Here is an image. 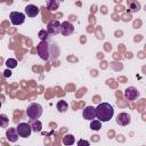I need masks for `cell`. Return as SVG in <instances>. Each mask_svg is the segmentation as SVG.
Wrapping results in <instances>:
<instances>
[{"mask_svg":"<svg viewBox=\"0 0 146 146\" xmlns=\"http://www.w3.org/2000/svg\"><path fill=\"white\" fill-rule=\"evenodd\" d=\"M131 122V116L128 113H120L116 116V123L120 125H128Z\"/></svg>","mask_w":146,"mask_h":146,"instance_id":"10","label":"cell"},{"mask_svg":"<svg viewBox=\"0 0 146 146\" xmlns=\"http://www.w3.org/2000/svg\"><path fill=\"white\" fill-rule=\"evenodd\" d=\"M75 141V138L73 135H66L64 138H63V143L64 145H73Z\"/></svg>","mask_w":146,"mask_h":146,"instance_id":"17","label":"cell"},{"mask_svg":"<svg viewBox=\"0 0 146 146\" xmlns=\"http://www.w3.org/2000/svg\"><path fill=\"white\" fill-rule=\"evenodd\" d=\"M38 36L41 39V41H42V40H48V38H49V33L47 32V30H41V31H39Z\"/></svg>","mask_w":146,"mask_h":146,"instance_id":"20","label":"cell"},{"mask_svg":"<svg viewBox=\"0 0 146 146\" xmlns=\"http://www.w3.org/2000/svg\"><path fill=\"white\" fill-rule=\"evenodd\" d=\"M55 48V46L54 44H50L49 42H48V40H42V41H40L39 42V44L36 46V51H38V55H39V57L41 58V59H43V60H49L51 57H55L52 54V50L51 49H54Z\"/></svg>","mask_w":146,"mask_h":146,"instance_id":"2","label":"cell"},{"mask_svg":"<svg viewBox=\"0 0 146 146\" xmlns=\"http://www.w3.org/2000/svg\"><path fill=\"white\" fill-rule=\"evenodd\" d=\"M6 137H7V139H8L9 141L15 143V141H17V139H18L19 136H18V133H17L16 128H8L7 131H6Z\"/></svg>","mask_w":146,"mask_h":146,"instance_id":"12","label":"cell"},{"mask_svg":"<svg viewBox=\"0 0 146 146\" xmlns=\"http://www.w3.org/2000/svg\"><path fill=\"white\" fill-rule=\"evenodd\" d=\"M0 107H1V103H0Z\"/></svg>","mask_w":146,"mask_h":146,"instance_id":"24","label":"cell"},{"mask_svg":"<svg viewBox=\"0 0 146 146\" xmlns=\"http://www.w3.org/2000/svg\"><path fill=\"white\" fill-rule=\"evenodd\" d=\"M60 1L59 0H48L47 1V9L50 11H56L59 8Z\"/></svg>","mask_w":146,"mask_h":146,"instance_id":"13","label":"cell"},{"mask_svg":"<svg viewBox=\"0 0 146 146\" xmlns=\"http://www.w3.org/2000/svg\"><path fill=\"white\" fill-rule=\"evenodd\" d=\"M139 95L140 94H139L138 89L135 88V87H129L124 90V98L128 99V100H135L139 97Z\"/></svg>","mask_w":146,"mask_h":146,"instance_id":"7","label":"cell"},{"mask_svg":"<svg viewBox=\"0 0 146 146\" xmlns=\"http://www.w3.org/2000/svg\"><path fill=\"white\" fill-rule=\"evenodd\" d=\"M3 75H5V78H9V76H11V71H10V68L6 70V71L3 72Z\"/></svg>","mask_w":146,"mask_h":146,"instance_id":"22","label":"cell"},{"mask_svg":"<svg viewBox=\"0 0 146 146\" xmlns=\"http://www.w3.org/2000/svg\"><path fill=\"white\" fill-rule=\"evenodd\" d=\"M39 11H40V9L35 5H27L25 7V15L29 17H35L39 14Z\"/></svg>","mask_w":146,"mask_h":146,"instance_id":"11","label":"cell"},{"mask_svg":"<svg viewBox=\"0 0 146 146\" xmlns=\"http://www.w3.org/2000/svg\"><path fill=\"white\" fill-rule=\"evenodd\" d=\"M43 108L39 103H32L26 108V115L31 120H36L42 115Z\"/></svg>","mask_w":146,"mask_h":146,"instance_id":"3","label":"cell"},{"mask_svg":"<svg viewBox=\"0 0 146 146\" xmlns=\"http://www.w3.org/2000/svg\"><path fill=\"white\" fill-rule=\"evenodd\" d=\"M9 119L6 114H0V127L1 128H7L8 127Z\"/></svg>","mask_w":146,"mask_h":146,"instance_id":"18","label":"cell"},{"mask_svg":"<svg viewBox=\"0 0 146 146\" xmlns=\"http://www.w3.org/2000/svg\"><path fill=\"white\" fill-rule=\"evenodd\" d=\"M82 116H83L84 120H90V121L96 119V110H95V107H92L90 105L86 106L84 110L82 111Z\"/></svg>","mask_w":146,"mask_h":146,"instance_id":"8","label":"cell"},{"mask_svg":"<svg viewBox=\"0 0 146 146\" xmlns=\"http://www.w3.org/2000/svg\"><path fill=\"white\" fill-rule=\"evenodd\" d=\"M96 117L102 122L110 121L114 115V108L108 103H100L96 108Z\"/></svg>","mask_w":146,"mask_h":146,"instance_id":"1","label":"cell"},{"mask_svg":"<svg viewBox=\"0 0 146 146\" xmlns=\"http://www.w3.org/2000/svg\"><path fill=\"white\" fill-rule=\"evenodd\" d=\"M73 32H74V26H73V24H71L70 22H63V23H60V33H62L64 36L71 35Z\"/></svg>","mask_w":146,"mask_h":146,"instance_id":"9","label":"cell"},{"mask_svg":"<svg viewBox=\"0 0 146 146\" xmlns=\"http://www.w3.org/2000/svg\"><path fill=\"white\" fill-rule=\"evenodd\" d=\"M6 65L8 68H15L17 66V60L15 58H9L6 60Z\"/></svg>","mask_w":146,"mask_h":146,"instance_id":"19","label":"cell"},{"mask_svg":"<svg viewBox=\"0 0 146 146\" xmlns=\"http://www.w3.org/2000/svg\"><path fill=\"white\" fill-rule=\"evenodd\" d=\"M139 9H140V5H139L138 2H132V3L130 5V10H131L132 13L138 11Z\"/></svg>","mask_w":146,"mask_h":146,"instance_id":"21","label":"cell"},{"mask_svg":"<svg viewBox=\"0 0 146 146\" xmlns=\"http://www.w3.org/2000/svg\"><path fill=\"white\" fill-rule=\"evenodd\" d=\"M57 110H58V112H60V113H64V112H66L67 111V108H68V104L65 102V100H59L58 103H57Z\"/></svg>","mask_w":146,"mask_h":146,"instance_id":"15","label":"cell"},{"mask_svg":"<svg viewBox=\"0 0 146 146\" xmlns=\"http://www.w3.org/2000/svg\"><path fill=\"white\" fill-rule=\"evenodd\" d=\"M9 18L13 25H21L25 22V14L21 11H11L9 15Z\"/></svg>","mask_w":146,"mask_h":146,"instance_id":"5","label":"cell"},{"mask_svg":"<svg viewBox=\"0 0 146 146\" xmlns=\"http://www.w3.org/2000/svg\"><path fill=\"white\" fill-rule=\"evenodd\" d=\"M33 122L30 124L31 128H32V131L34 132H40L42 130V123L39 121V120H32Z\"/></svg>","mask_w":146,"mask_h":146,"instance_id":"14","label":"cell"},{"mask_svg":"<svg viewBox=\"0 0 146 146\" xmlns=\"http://www.w3.org/2000/svg\"><path fill=\"white\" fill-rule=\"evenodd\" d=\"M16 130H17V133L19 137L22 138H27L30 137L31 132H32V128L29 123H25V122H22L19 123L17 127H16Z\"/></svg>","mask_w":146,"mask_h":146,"instance_id":"4","label":"cell"},{"mask_svg":"<svg viewBox=\"0 0 146 146\" xmlns=\"http://www.w3.org/2000/svg\"><path fill=\"white\" fill-rule=\"evenodd\" d=\"M78 145H79V146H81V145H87V146H88V145H89V141L81 139V140H79V141H78Z\"/></svg>","mask_w":146,"mask_h":146,"instance_id":"23","label":"cell"},{"mask_svg":"<svg viewBox=\"0 0 146 146\" xmlns=\"http://www.w3.org/2000/svg\"><path fill=\"white\" fill-rule=\"evenodd\" d=\"M47 32L51 35H56L60 33V23L57 19H52L47 24Z\"/></svg>","mask_w":146,"mask_h":146,"instance_id":"6","label":"cell"},{"mask_svg":"<svg viewBox=\"0 0 146 146\" xmlns=\"http://www.w3.org/2000/svg\"><path fill=\"white\" fill-rule=\"evenodd\" d=\"M100 128H102V121H99V120H91V122H90V129L91 130L97 131Z\"/></svg>","mask_w":146,"mask_h":146,"instance_id":"16","label":"cell"}]
</instances>
